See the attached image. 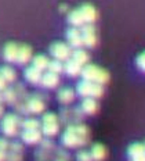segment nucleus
I'll use <instances>...</instances> for the list:
<instances>
[{"label": "nucleus", "instance_id": "f257e3e1", "mask_svg": "<svg viewBox=\"0 0 145 161\" xmlns=\"http://www.w3.org/2000/svg\"><path fill=\"white\" fill-rule=\"evenodd\" d=\"M90 140V129L84 124H70L62 133L61 142L66 149L86 146Z\"/></svg>", "mask_w": 145, "mask_h": 161}, {"label": "nucleus", "instance_id": "f03ea898", "mask_svg": "<svg viewBox=\"0 0 145 161\" xmlns=\"http://www.w3.org/2000/svg\"><path fill=\"white\" fill-rule=\"evenodd\" d=\"M98 17V13L94 6L91 4H83L77 7L68 14V22L72 26L80 28L84 24H93Z\"/></svg>", "mask_w": 145, "mask_h": 161}, {"label": "nucleus", "instance_id": "7ed1b4c3", "mask_svg": "<svg viewBox=\"0 0 145 161\" xmlns=\"http://www.w3.org/2000/svg\"><path fill=\"white\" fill-rule=\"evenodd\" d=\"M83 79L90 80V82L98 83V85H104L109 80V74L106 69L100 68V67L94 65V64H86L83 65L82 72H80Z\"/></svg>", "mask_w": 145, "mask_h": 161}, {"label": "nucleus", "instance_id": "20e7f679", "mask_svg": "<svg viewBox=\"0 0 145 161\" xmlns=\"http://www.w3.org/2000/svg\"><path fill=\"white\" fill-rule=\"evenodd\" d=\"M19 126H21V118L17 114H6L0 122V130L6 137L18 135Z\"/></svg>", "mask_w": 145, "mask_h": 161}, {"label": "nucleus", "instance_id": "39448f33", "mask_svg": "<svg viewBox=\"0 0 145 161\" xmlns=\"http://www.w3.org/2000/svg\"><path fill=\"white\" fill-rule=\"evenodd\" d=\"M76 92L77 95L82 97H93V99H100L104 95L102 85L90 82V80H86V79H82L77 83Z\"/></svg>", "mask_w": 145, "mask_h": 161}, {"label": "nucleus", "instance_id": "423d86ee", "mask_svg": "<svg viewBox=\"0 0 145 161\" xmlns=\"http://www.w3.org/2000/svg\"><path fill=\"white\" fill-rule=\"evenodd\" d=\"M42 133L47 137H53L60 132V118L54 113H46L40 121Z\"/></svg>", "mask_w": 145, "mask_h": 161}, {"label": "nucleus", "instance_id": "0eeeda50", "mask_svg": "<svg viewBox=\"0 0 145 161\" xmlns=\"http://www.w3.org/2000/svg\"><path fill=\"white\" fill-rule=\"evenodd\" d=\"M50 54H51L55 60L66 61V60H69L70 56H72V47H70L68 43L54 42L53 45L50 46Z\"/></svg>", "mask_w": 145, "mask_h": 161}, {"label": "nucleus", "instance_id": "6e6552de", "mask_svg": "<svg viewBox=\"0 0 145 161\" xmlns=\"http://www.w3.org/2000/svg\"><path fill=\"white\" fill-rule=\"evenodd\" d=\"M80 35H82L83 46L86 47H94L98 42V35H97V29L93 24H84L80 26Z\"/></svg>", "mask_w": 145, "mask_h": 161}, {"label": "nucleus", "instance_id": "1a4fd4ad", "mask_svg": "<svg viewBox=\"0 0 145 161\" xmlns=\"http://www.w3.org/2000/svg\"><path fill=\"white\" fill-rule=\"evenodd\" d=\"M25 106H26L28 113H31V114H42L46 108V104L40 95H33L31 97H26Z\"/></svg>", "mask_w": 145, "mask_h": 161}, {"label": "nucleus", "instance_id": "9d476101", "mask_svg": "<svg viewBox=\"0 0 145 161\" xmlns=\"http://www.w3.org/2000/svg\"><path fill=\"white\" fill-rule=\"evenodd\" d=\"M66 40L68 45L73 49H80L83 47V42H82V35H80V29L76 26H70L66 31Z\"/></svg>", "mask_w": 145, "mask_h": 161}, {"label": "nucleus", "instance_id": "9b49d317", "mask_svg": "<svg viewBox=\"0 0 145 161\" xmlns=\"http://www.w3.org/2000/svg\"><path fill=\"white\" fill-rule=\"evenodd\" d=\"M42 135L43 133L40 129H23L21 133V139L22 142L28 143V145H36L43 139Z\"/></svg>", "mask_w": 145, "mask_h": 161}, {"label": "nucleus", "instance_id": "f8f14e48", "mask_svg": "<svg viewBox=\"0 0 145 161\" xmlns=\"http://www.w3.org/2000/svg\"><path fill=\"white\" fill-rule=\"evenodd\" d=\"M100 108V104L97 102V99L93 97H83V102L80 104V110L84 115H94Z\"/></svg>", "mask_w": 145, "mask_h": 161}, {"label": "nucleus", "instance_id": "ddd939ff", "mask_svg": "<svg viewBox=\"0 0 145 161\" xmlns=\"http://www.w3.org/2000/svg\"><path fill=\"white\" fill-rule=\"evenodd\" d=\"M127 156H129V161H145L142 143H133V145H130L129 150H127Z\"/></svg>", "mask_w": 145, "mask_h": 161}, {"label": "nucleus", "instance_id": "4468645a", "mask_svg": "<svg viewBox=\"0 0 145 161\" xmlns=\"http://www.w3.org/2000/svg\"><path fill=\"white\" fill-rule=\"evenodd\" d=\"M31 60H32V49L28 45H19L18 52H17L15 63H18V64H26Z\"/></svg>", "mask_w": 145, "mask_h": 161}, {"label": "nucleus", "instance_id": "2eb2a0df", "mask_svg": "<svg viewBox=\"0 0 145 161\" xmlns=\"http://www.w3.org/2000/svg\"><path fill=\"white\" fill-rule=\"evenodd\" d=\"M40 83H42L43 88H47V89H53L55 86H58L60 83V75L54 72H46L42 75V79H40Z\"/></svg>", "mask_w": 145, "mask_h": 161}, {"label": "nucleus", "instance_id": "dca6fc26", "mask_svg": "<svg viewBox=\"0 0 145 161\" xmlns=\"http://www.w3.org/2000/svg\"><path fill=\"white\" fill-rule=\"evenodd\" d=\"M82 68H83V67L80 64H77L75 60H72V58L66 60V63L64 64V71L68 74L69 76H73V78H76V76L80 75Z\"/></svg>", "mask_w": 145, "mask_h": 161}, {"label": "nucleus", "instance_id": "f3484780", "mask_svg": "<svg viewBox=\"0 0 145 161\" xmlns=\"http://www.w3.org/2000/svg\"><path fill=\"white\" fill-rule=\"evenodd\" d=\"M23 75H25V79L28 80L29 83H33V85H36V83H40V79H42V71L38 68H35V67H28V68L25 69V72H23Z\"/></svg>", "mask_w": 145, "mask_h": 161}, {"label": "nucleus", "instance_id": "a211bd4d", "mask_svg": "<svg viewBox=\"0 0 145 161\" xmlns=\"http://www.w3.org/2000/svg\"><path fill=\"white\" fill-rule=\"evenodd\" d=\"M17 52H18V45L17 43H7L3 49V58L8 63H15Z\"/></svg>", "mask_w": 145, "mask_h": 161}, {"label": "nucleus", "instance_id": "6ab92c4d", "mask_svg": "<svg viewBox=\"0 0 145 161\" xmlns=\"http://www.w3.org/2000/svg\"><path fill=\"white\" fill-rule=\"evenodd\" d=\"M75 90L70 89V88H62L60 89L58 95H57V97H58L60 103H62V104H70V103L75 100Z\"/></svg>", "mask_w": 145, "mask_h": 161}, {"label": "nucleus", "instance_id": "aec40b11", "mask_svg": "<svg viewBox=\"0 0 145 161\" xmlns=\"http://www.w3.org/2000/svg\"><path fill=\"white\" fill-rule=\"evenodd\" d=\"M70 58L72 60H75V61L77 63V64H80V65H86L87 63H89V53L86 52L84 49H75V50H72V56H70Z\"/></svg>", "mask_w": 145, "mask_h": 161}, {"label": "nucleus", "instance_id": "412c9836", "mask_svg": "<svg viewBox=\"0 0 145 161\" xmlns=\"http://www.w3.org/2000/svg\"><path fill=\"white\" fill-rule=\"evenodd\" d=\"M90 154H91L93 161H102L106 157V149L102 145L97 143V145H94L91 147V150H90Z\"/></svg>", "mask_w": 145, "mask_h": 161}, {"label": "nucleus", "instance_id": "4be33fe9", "mask_svg": "<svg viewBox=\"0 0 145 161\" xmlns=\"http://www.w3.org/2000/svg\"><path fill=\"white\" fill-rule=\"evenodd\" d=\"M0 75L4 78V80L7 83L10 82H14L17 79V72L14 71V68H11L10 65H3L0 67Z\"/></svg>", "mask_w": 145, "mask_h": 161}, {"label": "nucleus", "instance_id": "5701e85b", "mask_svg": "<svg viewBox=\"0 0 145 161\" xmlns=\"http://www.w3.org/2000/svg\"><path fill=\"white\" fill-rule=\"evenodd\" d=\"M2 102H6L7 104H14L17 102V93L14 88H6L2 90Z\"/></svg>", "mask_w": 145, "mask_h": 161}, {"label": "nucleus", "instance_id": "b1692460", "mask_svg": "<svg viewBox=\"0 0 145 161\" xmlns=\"http://www.w3.org/2000/svg\"><path fill=\"white\" fill-rule=\"evenodd\" d=\"M49 61H50V60L47 58L46 56H43V54H38V56H35V57L32 58V65L35 67V68L40 69V71H44V69H47Z\"/></svg>", "mask_w": 145, "mask_h": 161}, {"label": "nucleus", "instance_id": "393cba45", "mask_svg": "<svg viewBox=\"0 0 145 161\" xmlns=\"http://www.w3.org/2000/svg\"><path fill=\"white\" fill-rule=\"evenodd\" d=\"M47 69H49L50 72H54V74H57V75H60L61 72H64V64H62V61L54 58L51 61H49Z\"/></svg>", "mask_w": 145, "mask_h": 161}, {"label": "nucleus", "instance_id": "a878e982", "mask_svg": "<svg viewBox=\"0 0 145 161\" xmlns=\"http://www.w3.org/2000/svg\"><path fill=\"white\" fill-rule=\"evenodd\" d=\"M21 126L23 129H40V122L36 118H26L21 121Z\"/></svg>", "mask_w": 145, "mask_h": 161}, {"label": "nucleus", "instance_id": "bb28decb", "mask_svg": "<svg viewBox=\"0 0 145 161\" xmlns=\"http://www.w3.org/2000/svg\"><path fill=\"white\" fill-rule=\"evenodd\" d=\"M6 161H22V153L7 150V153H6Z\"/></svg>", "mask_w": 145, "mask_h": 161}, {"label": "nucleus", "instance_id": "cd10ccee", "mask_svg": "<svg viewBox=\"0 0 145 161\" xmlns=\"http://www.w3.org/2000/svg\"><path fill=\"white\" fill-rule=\"evenodd\" d=\"M76 160L77 161H93L91 154H90V152H87V150H80L76 154Z\"/></svg>", "mask_w": 145, "mask_h": 161}, {"label": "nucleus", "instance_id": "c85d7f7f", "mask_svg": "<svg viewBox=\"0 0 145 161\" xmlns=\"http://www.w3.org/2000/svg\"><path fill=\"white\" fill-rule=\"evenodd\" d=\"M40 149L49 150V152H53L54 150V143L50 139H42L40 140Z\"/></svg>", "mask_w": 145, "mask_h": 161}, {"label": "nucleus", "instance_id": "c756f323", "mask_svg": "<svg viewBox=\"0 0 145 161\" xmlns=\"http://www.w3.org/2000/svg\"><path fill=\"white\" fill-rule=\"evenodd\" d=\"M136 63H137L138 69H140V71H142V72H145V52H142L140 56L137 57Z\"/></svg>", "mask_w": 145, "mask_h": 161}, {"label": "nucleus", "instance_id": "7c9ffc66", "mask_svg": "<svg viewBox=\"0 0 145 161\" xmlns=\"http://www.w3.org/2000/svg\"><path fill=\"white\" fill-rule=\"evenodd\" d=\"M8 150H11V152H17V153H22L23 147H22V145L19 142H13V143H10Z\"/></svg>", "mask_w": 145, "mask_h": 161}, {"label": "nucleus", "instance_id": "2f4dec72", "mask_svg": "<svg viewBox=\"0 0 145 161\" xmlns=\"http://www.w3.org/2000/svg\"><path fill=\"white\" fill-rule=\"evenodd\" d=\"M8 146H10L8 140L6 139V137H0V150H3V152H7Z\"/></svg>", "mask_w": 145, "mask_h": 161}, {"label": "nucleus", "instance_id": "473e14b6", "mask_svg": "<svg viewBox=\"0 0 145 161\" xmlns=\"http://www.w3.org/2000/svg\"><path fill=\"white\" fill-rule=\"evenodd\" d=\"M7 88V82L4 80V78H3L2 75H0V92H2L3 89H6Z\"/></svg>", "mask_w": 145, "mask_h": 161}, {"label": "nucleus", "instance_id": "72a5a7b5", "mask_svg": "<svg viewBox=\"0 0 145 161\" xmlns=\"http://www.w3.org/2000/svg\"><path fill=\"white\" fill-rule=\"evenodd\" d=\"M6 153H7V152L0 150V161H6Z\"/></svg>", "mask_w": 145, "mask_h": 161}, {"label": "nucleus", "instance_id": "f704fd0d", "mask_svg": "<svg viewBox=\"0 0 145 161\" xmlns=\"http://www.w3.org/2000/svg\"><path fill=\"white\" fill-rule=\"evenodd\" d=\"M61 10H62L61 13H66V10H69V8L66 7V6H61Z\"/></svg>", "mask_w": 145, "mask_h": 161}, {"label": "nucleus", "instance_id": "c9c22d12", "mask_svg": "<svg viewBox=\"0 0 145 161\" xmlns=\"http://www.w3.org/2000/svg\"><path fill=\"white\" fill-rule=\"evenodd\" d=\"M2 114H3V106H2V103H0V117H2Z\"/></svg>", "mask_w": 145, "mask_h": 161}, {"label": "nucleus", "instance_id": "e433bc0d", "mask_svg": "<svg viewBox=\"0 0 145 161\" xmlns=\"http://www.w3.org/2000/svg\"><path fill=\"white\" fill-rule=\"evenodd\" d=\"M55 161H68V160H65V158H57Z\"/></svg>", "mask_w": 145, "mask_h": 161}, {"label": "nucleus", "instance_id": "4c0bfd02", "mask_svg": "<svg viewBox=\"0 0 145 161\" xmlns=\"http://www.w3.org/2000/svg\"><path fill=\"white\" fill-rule=\"evenodd\" d=\"M0 103H2V92H0Z\"/></svg>", "mask_w": 145, "mask_h": 161}, {"label": "nucleus", "instance_id": "58836bf2", "mask_svg": "<svg viewBox=\"0 0 145 161\" xmlns=\"http://www.w3.org/2000/svg\"><path fill=\"white\" fill-rule=\"evenodd\" d=\"M142 146H144V153H145V143H144V145H142Z\"/></svg>", "mask_w": 145, "mask_h": 161}]
</instances>
